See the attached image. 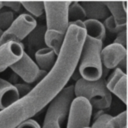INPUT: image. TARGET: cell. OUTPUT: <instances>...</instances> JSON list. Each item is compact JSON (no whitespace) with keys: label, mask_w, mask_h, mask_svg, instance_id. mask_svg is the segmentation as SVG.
<instances>
[{"label":"cell","mask_w":128,"mask_h":128,"mask_svg":"<svg viewBox=\"0 0 128 128\" xmlns=\"http://www.w3.org/2000/svg\"><path fill=\"white\" fill-rule=\"evenodd\" d=\"M16 128H41V126L38 124L37 121H35L32 118H30V119H27V120L23 121Z\"/></svg>","instance_id":"cell-28"},{"label":"cell","mask_w":128,"mask_h":128,"mask_svg":"<svg viewBox=\"0 0 128 128\" xmlns=\"http://www.w3.org/2000/svg\"><path fill=\"white\" fill-rule=\"evenodd\" d=\"M106 88L125 105L127 104V75L125 72L119 68H115L111 75L106 78Z\"/></svg>","instance_id":"cell-12"},{"label":"cell","mask_w":128,"mask_h":128,"mask_svg":"<svg viewBox=\"0 0 128 128\" xmlns=\"http://www.w3.org/2000/svg\"><path fill=\"white\" fill-rule=\"evenodd\" d=\"M105 29H107L109 32L113 33V34H118L120 33L123 29H125L126 27H122V26H119L113 19L112 16H109L107 17L105 20H104V23H103Z\"/></svg>","instance_id":"cell-23"},{"label":"cell","mask_w":128,"mask_h":128,"mask_svg":"<svg viewBox=\"0 0 128 128\" xmlns=\"http://www.w3.org/2000/svg\"><path fill=\"white\" fill-rule=\"evenodd\" d=\"M85 128H91V127H90V126H89V127H85Z\"/></svg>","instance_id":"cell-33"},{"label":"cell","mask_w":128,"mask_h":128,"mask_svg":"<svg viewBox=\"0 0 128 128\" xmlns=\"http://www.w3.org/2000/svg\"><path fill=\"white\" fill-rule=\"evenodd\" d=\"M107 69L103 71L102 77L97 81H86L82 78H79L74 87V96L82 97L86 99L92 109L102 110L108 109L112 103V95L106 88V76Z\"/></svg>","instance_id":"cell-2"},{"label":"cell","mask_w":128,"mask_h":128,"mask_svg":"<svg viewBox=\"0 0 128 128\" xmlns=\"http://www.w3.org/2000/svg\"><path fill=\"white\" fill-rule=\"evenodd\" d=\"M110 16L113 17L114 21L122 27H126L127 24V14L122 7V2H104Z\"/></svg>","instance_id":"cell-17"},{"label":"cell","mask_w":128,"mask_h":128,"mask_svg":"<svg viewBox=\"0 0 128 128\" xmlns=\"http://www.w3.org/2000/svg\"><path fill=\"white\" fill-rule=\"evenodd\" d=\"M85 38L86 33L84 29L75 25H69L53 67L29 93L39 112L66 87L68 81L73 76L79 63Z\"/></svg>","instance_id":"cell-1"},{"label":"cell","mask_w":128,"mask_h":128,"mask_svg":"<svg viewBox=\"0 0 128 128\" xmlns=\"http://www.w3.org/2000/svg\"><path fill=\"white\" fill-rule=\"evenodd\" d=\"M10 69L14 74L19 76L24 83L33 84L41 81L47 74V72L42 71L38 68L36 63L31 59V57L24 52L22 57L13 65L10 66Z\"/></svg>","instance_id":"cell-9"},{"label":"cell","mask_w":128,"mask_h":128,"mask_svg":"<svg viewBox=\"0 0 128 128\" xmlns=\"http://www.w3.org/2000/svg\"><path fill=\"white\" fill-rule=\"evenodd\" d=\"M122 7L125 11H127V1H122Z\"/></svg>","instance_id":"cell-30"},{"label":"cell","mask_w":128,"mask_h":128,"mask_svg":"<svg viewBox=\"0 0 128 128\" xmlns=\"http://www.w3.org/2000/svg\"><path fill=\"white\" fill-rule=\"evenodd\" d=\"M2 33H3V32H2L1 30H0V38H1V35H2Z\"/></svg>","instance_id":"cell-32"},{"label":"cell","mask_w":128,"mask_h":128,"mask_svg":"<svg viewBox=\"0 0 128 128\" xmlns=\"http://www.w3.org/2000/svg\"><path fill=\"white\" fill-rule=\"evenodd\" d=\"M112 117L113 116H111L110 114L103 113L100 116H98L96 119H94L90 127L91 128H114L111 123Z\"/></svg>","instance_id":"cell-21"},{"label":"cell","mask_w":128,"mask_h":128,"mask_svg":"<svg viewBox=\"0 0 128 128\" xmlns=\"http://www.w3.org/2000/svg\"><path fill=\"white\" fill-rule=\"evenodd\" d=\"M2 5L3 7H7L10 9V11H12L13 13L14 12H19L20 9H21V3L20 2H17V1H2Z\"/></svg>","instance_id":"cell-27"},{"label":"cell","mask_w":128,"mask_h":128,"mask_svg":"<svg viewBox=\"0 0 128 128\" xmlns=\"http://www.w3.org/2000/svg\"><path fill=\"white\" fill-rule=\"evenodd\" d=\"M64 38L65 34H61L53 30H46L44 34V43L46 44V47L50 48L56 55H58L63 45Z\"/></svg>","instance_id":"cell-18"},{"label":"cell","mask_w":128,"mask_h":128,"mask_svg":"<svg viewBox=\"0 0 128 128\" xmlns=\"http://www.w3.org/2000/svg\"><path fill=\"white\" fill-rule=\"evenodd\" d=\"M126 128H127V127H126Z\"/></svg>","instance_id":"cell-34"},{"label":"cell","mask_w":128,"mask_h":128,"mask_svg":"<svg viewBox=\"0 0 128 128\" xmlns=\"http://www.w3.org/2000/svg\"><path fill=\"white\" fill-rule=\"evenodd\" d=\"M68 20L69 22L74 21H85L86 15L84 12V9L80 5V2H71L70 6L68 7Z\"/></svg>","instance_id":"cell-19"},{"label":"cell","mask_w":128,"mask_h":128,"mask_svg":"<svg viewBox=\"0 0 128 128\" xmlns=\"http://www.w3.org/2000/svg\"><path fill=\"white\" fill-rule=\"evenodd\" d=\"M3 8V5H2V1H0V11H1V9Z\"/></svg>","instance_id":"cell-31"},{"label":"cell","mask_w":128,"mask_h":128,"mask_svg":"<svg viewBox=\"0 0 128 128\" xmlns=\"http://www.w3.org/2000/svg\"><path fill=\"white\" fill-rule=\"evenodd\" d=\"M74 96L73 85L66 86L49 104L41 128H63Z\"/></svg>","instance_id":"cell-4"},{"label":"cell","mask_w":128,"mask_h":128,"mask_svg":"<svg viewBox=\"0 0 128 128\" xmlns=\"http://www.w3.org/2000/svg\"><path fill=\"white\" fill-rule=\"evenodd\" d=\"M57 55L48 47H42L35 52V63L42 71L49 72L56 61Z\"/></svg>","instance_id":"cell-15"},{"label":"cell","mask_w":128,"mask_h":128,"mask_svg":"<svg viewBox=\"0 0 128 128\" xmlns=\"http://www.w3.org/2000/svg\"><path fill=\"white\" fill-rule=\"evenodd\" d=\"M13 85H14V87L16 88V90H17V92H18L19 98H23V97L27 96V95L31 92V90H32V88H33V87H31L30 84H27V83H24V82H22V83L16 82V83H14Z\"/></svg>","instance_id":"cell-25"},{"label":"cell","mask_w":128,"mask_h":128,"mask_svg":"<svg viewBox=\"0 0 128 128\" xmlns=\"http://www.w3.org/2000/svg\"><path fill=\"white\" fill-rule=\"evenodd\" d=\"M111 123L114 128H126L127 124V112L126 110L122 111L120 114L112 117Z\"/></svg>","instance_id":"cell-24"},{"label":"cell","mask_w":128,"mask_h":128,"mask_svg":"<svg viewBox=\"0 0 128 128\" xmlns=\"http://www.w3.org/2000/svg\"><path fill=\"white\" fill-rule=\"evenodd\" d=\"M35 102L28 94L9 107L0 110V128H16L23 121L38 113Z\"/></svg>","instance_id":"cell-5"},{"label":"cell","mask_w":128,"mask_h":128,"mask_svg":"<svg viewBox=\"0 0 128 128\" xmlns=\"http://www.w3.org/2000/svg\"><path fill=\"white\" fill-rule=\"evenodd\" d=\"M45 30L43 31H40V29L38 31H35V29L28 35L29 36V40H28V43L32 46H35V45H38L40 43V40H41V37L44 38V34H45Z\"/></svg>","instance_id":"cell-26"},{"label":"cell","mask_w":128,"mask_h":128,"mask_svg":"<svg viewBox=\"0 0 128 128\" xmlns=\"http://www.w3.org/2000/svg\"><path fill=\"white\" fill-rule=\"evenodd\" d=\"M72 1L44 3V13L46 16V30H53L61 34H66L69 27L68 7Z\"/></svg>","instance_id":"cell-6"},{"label":"cell","mask_w":128,"mask_h":128,"mask_svg":"<svg viewBox=\"0 0 128 128\" xmlns=\"http://www.w3.org/2000/svg\"><path fill=\"white\" fill-rule=\"evenodd\" d=\"M102 48V41L90 37L85 38L78 63V73L82 79L97 81L102 77L103 66L100 57Z\"/></svg>","instance_id":"cell-3"},{"label":"cell","mask_w":128,"mask_h":128,"mask_svg":"<svg viewBox=\"0 0 128 128\" xmlns=\"http://www.w3.org/2000/svg\"><path fill=\"white\" fill-rule=\"evenodd\" d=\"M80 5L84 9L86 19L102 20L110 16V13L104 2H80Z\"/></svg>","instance_id":"cell-14"},{"label":"cell","mask_w":128,"mask_h":128,"mask_svg":"<svg viewBox=\"0 0 128 128\" xmlns=\"http://www.w3.org/2000/svg\"><path fill=\"white\" fill-rule=\"evenodd\" d=\"M37 26L36 19L28 13H22L17 16L10 27L5 30L0 38V45L9 41L21 43Z\"/></svg>","instance_id":"cell-7"},{"label":"cell","mask_w":128,"mask_h":128,"mask_svg":"<svg viewBox=\"0 0 128 128\" xmlns=\"http://www.w3.org/2000/svg\"><path fill=\"white\" fill-rule=\"evenodd\" d=\"M100 57L103 68L107 70L115 69L123 59L127 58V50L119 44L111 43L102 48Z\"/></svg>","instance_id":"cell-11"},{"label":"cell","mask_w":128,"mask_h":128,"mask_svg":"<svg viewBox=\"0 0 128 128\" xmlns=\"http://www.w3.org/2000/svg\"><path fill=\"white\" fill-rule=\"evenodd\" d=\"M126 40H127V38H126V28H125L120 33L117 34V36H116V38H115L113 43L119 44V45L123 46L124 48H126Z\"/></svg>","instance_id":"cell-29"},{"label":"cell","mask_w":128,"mask_h":128,"mask_svg":"<svg viewBox=\"0 0 128 128\" xmlns=\"http://www.w3.org/2000/svg\"><path fill=\"white\" fill-rule=\"evenodd\" d=\"M92 110L90 103L86 99L82 97H75L69 107L66 128L89 127L93 113Z\"/></svg>","instance_id":"cell-8"},{"label":"cell","mask_w":128,"mask_h":128,"mask_svg":"<svg viewBox=\"0 0 128 128\" xmlns=\"http://www.w3.org/2000/svg\"><path fill=\"white\" fill-rule=\"evenodd\" d=\"M22 43L9 41L0 45V73L16 63L24 53Z\"/></svg>","instance_id":"cell-10"},{"label":"cell","mask_w":128,"mask_h":128,"mask_svg":"<svg viewBox=\"0 0 128 128\" xmlns=\"http://www.w3.org/2000/svg\"><path fill=\"white\" fill-rule=\"evenodd\" d=\"M14 19H15V16L12 11L10 10L0 11V30L2 32L7 30L12 24V22L14 21Z\"/></svg>","instance_id":"cell-22"},{"label":"cell","mask_w":128,"mask_h":128,"mask_svg":"<svg viewBox=\"0 0 128 128\" xmlns=\"http://www.w3.org/2000/svg\"><path fill=\"white\" fill-rule=\"evenodd\" d=\"M21 6L24 7L28 14H30L32 17H40L44 13V3L43 2H29V1H23L20 2Z\"/></svg>","instance_id":"cell-20"},{"label":"cell","mask_w":128,"mask_h":128,"mask_svg":"<svg viewBox=\"0 0 128 128\" xmlns=\"http://www.w3.org/2000/svg\"><path fill=\"white\" fill-rule=\"evenodd\" d=\"M84 30L86 33V37H90L92 39L103 40L106 37V29L101 21L93 20V19H86L84 22Z\"/></svg>","instance_id":"cell-16"},{"label":"cell","mask_w":128,"mask_h":128,"mask_svg":"<svg viewBox=\"0 0 128 128\" xmlns=\"http://www.w3.org/2000/svg\"><path fill=\"white\" fill-rule=\"evenodd\" d=\"M19 95L12 83L0 78V110H3L16 101H18Z\"/></svg>","instance_id":"cell-13"}]
</instances>
